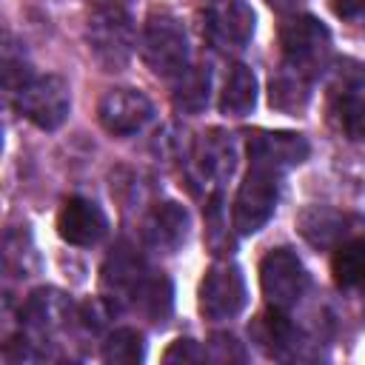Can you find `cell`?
<instances>
[{
	"instance_id": "26",
	"label": "cell",
	"mask_w": 365,
	"mask_h": 365,
	"mask_svg": "<svg viewBox=\"0 0 365 365\" xmlns=\"http://www.w3.org/2000/svg\"><path fill=\"white\" fill-rule=\"evenodd\" d=\"M205 359H214V362H245V351L231 334H214L208 339Z\"/></svg>"
},
{
	"instance_id": "15",
	"label": "cell",
	"mask_w": 365,
	"mask_h": 365,
	"mask_svg": "<svg viewBox=\"0 0 365 365\" xmlns=\"http://www.w3.org/2000/svg\"><path fill=\"white\" fill-rule=\"evenodd\" d=\"M188 228H191V217L174 200L154 202L140 222L145 248H151L157 254H177L188 240Z\"/></svg>"
},
{
	"instance_id": "3",
	"label": "cell",
	"mask_w": 365,
	"mask_h": 365,
	"mask_svg": "<svg viewBox=\"0 0 365 365\" xmlns=\"http://www.w3.org/2000/svg\"><path fill=\"white\" fill-rule=\"evenodd\" d=\"M140 54H143V63L157 77H165V80L180 77L191 66L188 34L182 20L165 9L148 11L143 23V37H140Z\"/></svg>"
},
{
	"instance_id": "24",
	"label": "cell",
	"mask_w": 365,
	"mask_h": 365,
	"mask_svg": "<svg viewBox=\"0 0 365 365\" xmlns=\"http://www.w3.org/2000/svg\"><path fill=\"white\" fill-rule=\"evenodd\" d=\"M145 356V342L143 334L134 328H117L106 336L103 342V359L114 365H134Z\"/></svg>"
},
{
	"instance_id": "23",
	"label": "cell",
	"mask_w": 365,
	"mask_h": 365,
	"mask_svg": "<svg viewBox=\"0 0 365 365\" xmlns=\"http://www.w3.org/2000/svg\"><path fill=\"white\" fill-rule=\"evenodd\" d=\"M3 265L9 277H31L37 268V257H34V245L29 231H9L3 240Z\"/></svg>"
},
{
	"instance_id": "8",
	"label": "cell",
	"mask_w": 365,
	"mask_h": 365,
	"mask_svg": "<svg viewBox=\"0 0 365 365\" xmlns=\"http://www.w3.org/2000/svg\"><path fill=\"white\" fill-rule=\"evenodd\" d=\"M77 319L71 297H66L57 288H37L29 294V299L20 305V322H23V339L34 351L37 359H48L46 342L68 328V322Z\"/></svg>"
},
{
	"instance_id": "4",
	"label": "cell",
	"mask_w": 365,
	"mask_h": 365,
	"mask_svg": "<svg viewBox=\"0 0 365 365\" xmlns=\"http://www.w3.org/2000/svg\"><path fill=\"white\" fill-rule=\"evenodd\" d=\"M86 43L91 57L106 71H120L128 66L134 51V26L131 14L117 0H103L91 9L86 23Z\"/></svg>"
},
{
	"instance_id": "20",
	"label": "cell",
	"mask_w": 365,
	"mask_h": 365,
	"mask_svg": "<svg viewBox=\"0 0 365 365\" xmlns=\"http://www.w3.org/2000/svg\"><path fill=\"white\" fill-rule=\"evenodd\" d=\"M257 106V77L245 63H234L220 91V111L225 117H245Z\"/></svg>"
},
{
	"instance_id": "2",
	"label": "cell",
	"mask_w": 365,
	"mask_h": 365,
	"mask_svg": "<svg viewBox=\"0 0 365 365\" xmlns=\"http://www.w3.org/2000/svg\"><path fill=\"white\" fill-rule=\"evenodd\" d=\"M325 120L328 125L351 140H365V63L342 57L328 71L325 86Z\"/></svg>"
},
{
	"instance_id": "29",
	"label": "cell",
	"mask_w": 365,
	"mask_h": 365,
	"mask_svg": "<svg viewBox=\"0 0 365 365\" xmlns=\"http://www.w3.org/2000/svg\"><path fill=\"white\" fill-rule=\"evenodd\" d=\"M265 3H268V6H274L277 11H285V14H291V11H294V9H297L302 0H265Z\"/></svg>"
},
{
	"instance_id": "5",
	"label": "cell",
	"mask_w": 365,
	"mask_h": 365,
	"mask_svg": "<svg viewBox=\"0 0 365 365\" xmlns=\"http://www.w3.org/2000/svg\"><path fill=\"white\" fill-rule=\"evenodd\" d=\"M237 168V143L231 134L211 128L200 134L185 154V174L191 191L200 197H217Z\"/></svg>"
},
{
	"instance_id": "27",
	"label": "cell",
	"mask_w": 365,
	"mask_h": 365,
	"mask_svg": "<svg viewBox=\"0 0 365 365\" xmlns=\"http://www.w3.org/2000/svg\"><path fill=\"white\" fill-rule=\"evenodd\" d=\"M163 359L165 362H200V359H205V348H200L194 339H177L163 354Z\"/></svg>"
},
{
	"instance_id": "16",
	"label": "cell",
	"mask_w": 365,
	"mask_h": 365,
	"mask_svg": "<svg viewBox=\"0 0 365 365\" xmlns=\"http://www.w3.org/2000/svg\"><path fill=\"white\" fill-rule=\"evenodd\" d=\"M57 234L68 245L88 248V245H97L108 234V217L94 200L74 194L57 211Z\"/></svg>"
},
{
	"instance_id": "6",
	"label": "cell",
	"mask_w": 365,
	"mask_h": 365,
	"mask_svg": "<svg viewBox=\"0 0 365 365\" xmlns=\"http://www.w3.org/2000/svg\"><path fill=\"white\" fill-rule=\"evenodd\" d=\"M282 174L279 168L262 165V163H248V171L237 188L234 208H231V225L237 234L248 237L257 234L277 211L279 202V188H282Z\"/></svg>"
},
{
	"instance_id": "11",
	"label": "cell",
	"mask_w": 365,
	"mask_h": 365,
	"mask_svg": "<svg viewBox=\"0 0 365 365\" xmlns=\"http://www.w3.org/2000/svg\"><path fill=\"white\" fill-rule=\"evenodd\" d=\"M308 271L302 265V259L297 257V251L291 248H271L262 262H259V285H262V297L268 299V305L288 311L291 305H297L305 291H308Z\"/></svg>"
},
{
	"instance_id": "14",
	"label": "cell",
	"mask_w": 365,
	"mask_h": 365,
	"mask_svg": "<svg viewBox=\"0 0 365 365\" xmlns=\"http://www.w3.org/2000/svg\"><path fill=\"white\" fill-rule=\"evenodd\" d=\"M97 120L111 137H134L154 120V103L137 88H111L97 106Z\"/></svg>"
},
{
	"instance_id": "7",
	"label": "cell",
	"mask_w": 365,
	"mask_h": 365,
	"mask_svg": "<svg viewBox=\"0 0 365 365\" xmlns=\"http://www.w3.org/2000/svg\"><path fill=\"white\" fill-rule=\"evenodd\" d=\"M282 63L308 74L311 80L328 68L331 57V31L311 14H288L279 26Z\"/></svg>"
},
{
	"instance_id": "28",
	"label": "cell",
	"mask_w": 365,
	"mask_h": 365,
	"mask_svg": "<svg viewBox=\"0 0 365 365\" xmlns=\"http://www.w3.org/2000/svg\"><path fill=\"white\" fill-rule=\"evenodd\" d=\"M328 9L354 26H365V0H328Z\"/></svg>"
},
{
	"instance_id": "13",
	"label": "cell",
	"mask_w": 365,
	"mask_h": 365,
	"mask_svg": "<svg viewBox=\"0 0 365 365\" xmlns=\"http://www.w3.org/2000/svg\"><path fill=\"white\" fill-rule=\"evenodd\" d=\"M299 237L317 251H334L339 242L365 231V220L351 211H339L331 205H308L297 217Z\"/></svg>"
},
{
	"instance_id": "17",
	"label": "cell",
	"mask_w": 365,
	"mask_h": 365,
	"mask_svg": "<svg viewBox=\"0 0 365 365\" xmlns=\"http://www.w3.org/2000/svg\"><path fill=\"white\" fill-rule=\"evenodd\" d=\"M248 163H262L279 171H288L299 163L308 160L311 145L302 134L294 131H268V128H257L248 134Z\"/></svg>"
},
{
	"instance_id": "18",
	"label": "cell",
	"mask_w": 365,
	"mask_h": 365,
	"mask_svg": "<svg viewBox=\"0 0 365 365\" xmlns=\"http://www.w3.org/2000/svg\"><path fill=\"white\" fill-rule=\"evenodd\" d=\"M251 339L259 345V351H265L274 359H291L299 354V331L291 322V317L282 308H268L262 314L254 317L251 322Z\"/></svg>"
},
{
	"instance_id": "12",
	"label": "cell",
	"mask_w": 365,
	"mask_h": 365,
	"mask_svg": "<svg viewBox=\"0 0 365 365\" xmlns=\"http://www.w3.org/2000/svg\"><path fill=\"white\" fill-rule=\"evenodd\" d=\"M254 9L245 0H211L202 11V31L222 54H237L254 37Z\"/></svg>"
},
{
	"instance_id": "10",
	"label": "cell",
	"mask_w": 365,
	"mask_h": 365,
	"mask_svg": "<svg viewBox=\"0 0 365 365\" xmlns=\"http://www.w3.org/2000/svg\"><path fill=\"white\" fill-rule=\"evenodd\" d=\"M248 302V288L240 265L231 259H217L205 268L200 288H197V305L205 319H234Z\"/></svg>"
},
{
	"instance_id": "21",
	"label": "cell",
	"mask_w": 365,
	"mask_h": 365,
	"mask_svg": "<svg viewBox=\"0 0 365 365\" xmlns=\"http://www.w3.org/2000/svg\"><path fill=\"white\" fill-rule=\"evenodd\" d=\"M331 274L339 288H365V234H356L334 248Z\"/></svg>"
},
{
	"instance_id": "22",
	"label": "cell",
	"mask_w": 365,
	"mask_h": 365,
	"mask_svg": "<svg viewBox=\"0 0 365 365\" xmlns=\"http://www.w3.org/2000/svg\"><path fill=\"white\" fill-rule=\"evenodd\" d=\"M211 97V74L200 66H188L180 77H174V106L185 114H197L208 106Z\"/></svg>"
},
{
	"instance_id": "9",
	"label": "cell",
	"mask_w": 365,
	"mask_h": 365,
	"mask_svg": "<svg viewBox=\"0 0 365 365\" xmlns=\"http://www.w3.org/2000/svg\"><path fill=\"white\" fill-rule=\"evenodd\" d=\"M14 108L43 131H54L71 111V88L60 74H31L11 94Z\"/></svg>"
},
{
	"instance_id": "1",
	"label": "cell",
	"mask_w": 365,
	"mask_h": 365,
	"mask_svg": "<svg viewBox=\"0 0 365 365\" xmlns=\"http://www.w3.org/2000/svg\"><path fill=\"white\" fill-rule=\"evenodd\" d=\"M100 297L108 308H134L151 322H165L171 314V282L151 271L145 259L125 242H120L100 271Z\"/></svg>"
},
{
	"instance_id": "25",
	"label": "cell",
	"mask_w": 365,
	"mask_h": 365,
	"mask_svg": "<svg viewBox=\"0 0 365 365\" xmlns=\"http://www.w3.org/2000/svg\"><path fill=\"white\" fill-rule=\"evenodd\" d=\"M205 225H208V228H205V240H208V245L214 248V254H225V251L231 248V237H228V231H225L220 194L205 200Z\"/></svg>"
},
{
	"instance_id": "30",
	"label": "cell",
	"mask_w": 365,
	"mask_h": 365,
	"mask_svg": "<svg viewBox=\"0 0 365 365\" xmlns=\"http://www.w3.org/2000/svg\"><path fill=\"white\" fill-rule=\"evenodd\" d=\"M362 311H365V294H362Z\"/></svg>"
},
{
	"instance_id": "19",
	"label": "cell",
	"mask_w": 365,
	"mask_h": 365,
	"mask_svg": "<svg viewBox=\"0 0 365 365\" xmlns=\"http://www.w3.org/2000/svg\"><path fill=\"white\" fill-rule=\"evenodd\" d=\"M308 100H311V77L282 63L271 74V83H268L271 108H277L282 114H299L308 106Z\"/></svg>"
}]
</instances>
